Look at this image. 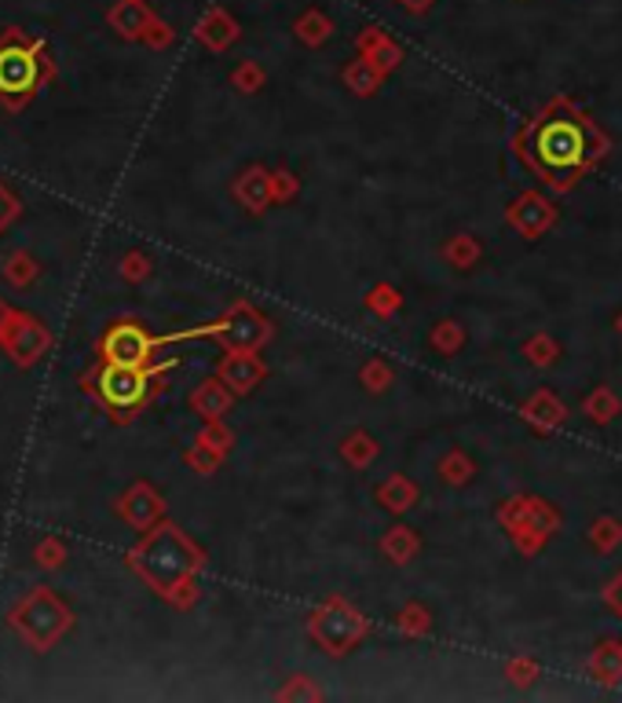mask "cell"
<instances>
[{"label": "cell", "mask_w": 622, "mask_h": 703, "mask_svg": "<svg viewBox=\"0 0 622 703\" xmlns=\"http://www.w3.org/2000/svg\"><path fill=\"white\" fill-rule=\"evenodd\" d=\"M118 509H121V517L132 524V528H150L158 521V513H161V502H158V495L150 492L147 484H136L132 492L121 498L118 502Z\"/></svg>", "instance_id": "obj_9"}, {"label": "cell", "mask_w": 622, "mask_h": 703, "mask_svg": "<svg viewBox=\"0 0 622 703\" xmlns=\"http://www.w3.org/2000/svg\"><path fill=\"white\" fill-rule=\"evenodd\" d=\"M0 349L8 352V360L15 366H34L48 355L52 349V330L29 312H12V323L4 326V338H0Z\"/></svg>", "instance_id": "obj_6"}, {"label": "cell", "mask_w": 622, "mask_h": 703, "mask_svg": "<svg viewBox=\"0 0 622 703\" xmlns=\"http://www.w3.org/2000/svg\"><path fill=\"white\" fill-rule=\"evenodd\" d=\"M150 381H155V371H150V366H121V363H107V360L88 374V389L99 396V403H103L118 422H125L132 411H139L143 400L150 396Z\"/></svg>", "instance_id": "obj_4"}, {"label": "cell", "mask_w": 622, "mask_h": 703, "mask_svg": "<svg viewBox=\"0 0 622 703\" xmlns=\"http://www.w3.org/2000/svg\"><path fill=\"white\" fill-rule=\"evenodd\" d=\"M301 29H304V37H308V40H319V37H322V29H330V26H322V19H319V15H308V19H304V23H301Z\"/></svg>", "instance_id": "obj_16"}, {"label": "cell", "mask_w": 622, "mask_h": 703, "mask_svg": "<svg viewBox=\"0 0 622 703\" xmlns=\"http://www.w3.org/2000/svg\"><path fill=\"white\" fill-rule=\"evenodd\" d=\"M40 275V264L29 257L26 250H19V253H12V257L4 260V282L8 287H15V290H26L29 282H34Z\"/></svg>", "instance_id": "obj_11"}, {"label": "cell", "mask_w": 622, "mask_h": 703, "mask_svg": "<svg viewBox=\"0 0 622 703\" xmlns=\"http://www.w3.org/2000/svg\"><path fill=\"white\" fill-rule=\"evenodd\" d=\"M8 619H12L15 634L23 638L34 652L56 649L59 641H63L66 630L74 627V616H70V608L48 586H37L34 594L19 601Z\"/></svg>", "instance_id": "obj_3"}, {"label": "cell", "mask_w": 622, "mask_h": 703, "mask_svg": "<svg viewBox=\"0 0 622 703\" xmlns=\"http://www.w3.org/2000/svg\"><path fill=\"white\" fill-rule=\"evenodd\" d=\"M107 23L125 40H143V34H147L150 23H155V12H150L143 0H118V4L107 12Z\"/></svg>", "instance_id": "obj_8"}, {"label": "cell", "mask_w": 622, "mask_h": 703, "mask_svg": "<svg viewBox=\"0 0 622 703\" xmlns=\"http://www.w3.org/2000/svg\"><path fill=\"white\" fill-rule=\"evenodd\" d=\"M143 40H147L150 48H166L169 40H172V29H169L166 23H158V19H155V23H150L147 34H143Z\"/></svg>", "instance_id": "obj_14"}, {"label": "cell", "mask_w": 622, "mask_h": 703, "mask_svg": "<svg viewBox=\"0 0 622 703\" xmlns=\"http://www.w3.org/2000/svg\"><path fill=\"white\" fill-rule=\"evenodd\" d=\"M121 271H125V279H143V275H147V260H143V257H125Z\"/></svg>", "instance_id": "obj_15"}, {"label": "cell", "mask_w": 622, "mask_h": 703, "mask_svg": "<svg viewBox=\"0 0 622 703\" xmlns=\"http://www.w3.org/2000/svg\"><path fill=\"white\" fill-rule=\"evenodd\" d=\"M19 213H23V202H19L12 191L0 183V231H4L12 220H19Z\"/></svg>", "instance_id": "obj_13"}, {"label": "cell", "mask_w": 622, "mask_h": 703, "mask_svg": "<svg viewBox=\"0 0 622 703\" xmlns=\"http://www.w3.org/2000/svg\"><path fill=\"white\" fill-rule=\"evenodd\" d=\"M158 344L150 341V334L143 330L139 323H114L107 330L103 344H99V352H103L107 363H121V366H150V355H155ZM155 371V366H150Z\"/></svg>", "instance_id": "obj_7"}, {"label": "cell", "mask_w": 622, "mask_h": 703, "mask_svg": "<svg viewBox=\"0 0 622 703\" xmlns=\"http://www.w3.org/2000/svg\"><path fill=\"white\" fill-rule=\"evenodd\" d=\"M234 34H239V29H234L231 15L220 12V8H217V12H209L206 19H202V26H198V37L206 40L209 48H217V52H220V48L231 45Z\"/></svg>", "instance_id": "obj_10"}, {"label": "cell", "mask_w": 622, "mask_h": 703, "mask_svg": "<svg viewBox=\"0 0 622 703\" xmlns=\"http://www.w3.org/2000/svg\"><path fill=\"white\" fill-rule=\"evenodd\" d=\"M34 560L40 568H63V560H66V546H63V538H56V535H48L45 543H37V549H34Z\"/></svg>", "instance_id": "obj_12"}, {"label": "cell", "mask_w": 622, "mask_h": 703, "mask_svg": "<svg viewBox=\"0 0 622 703\" xmlns=\"http://www.w3.org/2000/svg\"><path fill=\"white\" fill-rule=\"evenodd\" d=\"M12 312H15V308H8V304L0 301V338H4V326L12 323Z\"/></svg>", "instance_id": "obj_17"}, {"label": "cell", "mask_w": 622, "mask_h": 703, "mask_svg": "<svg viewBox=\"0 0 622 703\" xmlns=\"http://www.w3.org/2000/svg\"><path fill=\"white\" fill-rule=\"evenodd\" d=\"M129 560L158 594H172V590H180L187 583V575L198 568V549L191 546L172 524H161L132 549Z\"/></svg>", "instance_id": "obj_2"}, {"label": "cell", "mask_w": 622, "mask_h": 703, "mask_svg": "<svg viewBox=\"0 0 622 703\" xmlns=\"http://www.w3.org/2000/svg\"><path fill=\"white\" fill-rule=\"evenodd\" d=\"M619 601H622V586H619Z\"/></svg>", "instance_id": "obj_19"}, {"label": "cell", "mask_w": 622, "mask_h": 703, "mask_svg": "<svg viewBox=\"0 0 622 703\" xmlns=\"http://www.w3.org/2000/svg\"><path fill=\"white\" fill-rule=\"evenodd\" d=\"M403 4L411 8V12H425V8H428V0H403Z\"/></svg>", "instance_id": "obj_18"}, {"label": "cell", "mask_w": 622, "mask_h": 703, "mask_svg": "<svg viewBox=\"0 0 622 703\" xmlns=\"http://www.w3.org/2000/svg\"><path fill=\"white\" fill-rule=\"evenodd\" d=\"M56 77L45 37H26V29L8 26L0 34V104L23 110L45 81Z\"/></svg>", "instance_id": "obj_1"}, {"label": "cell", "mask_w": 622, "mask_h": 703, "mask_svg": "<svg viewBox=\"0 0 622 703\" xmlns=\"http://www.w3.org/2000/svg\"><path fill=\"white\" fill-rule=\"evenodd\" d=\"M583 155H586V140H583V129L578 125H571V121H549V125L538 129L535 158L542 169L568 172L583 161Z\"/></svg>", "instance_id": "obj_5"}]
</instances>
